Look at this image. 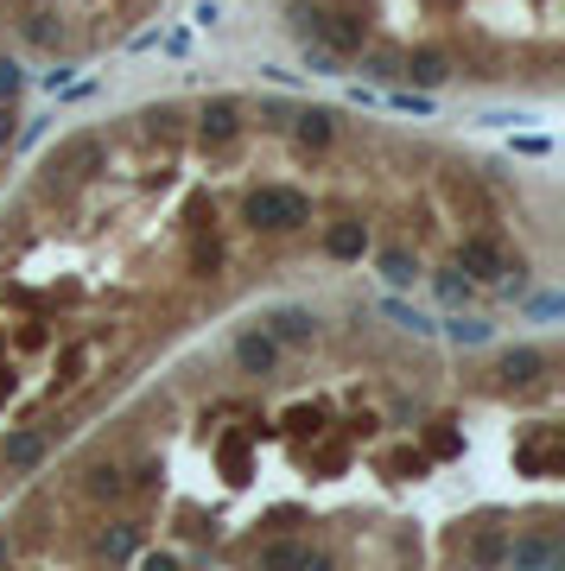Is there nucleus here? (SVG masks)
Wrapping results in <instances>:
<instances>
[{
  "mask_svg": "<svg viewBox=\"0 0 565 571\" xmlns=\"http://www.w3.org/2000/svg\"><path fill=\"white\" fill-rule=\"evenodd\" d=\"M286 13H293V33L324 45V51H337V58L369 45V20H356V13H331V7H311V0H293Z\"/></svg>",
  "mask_w": 565,
  "mask_h": 571,
  "instance_id": "nucleus-1",
  "label": "nucleus"
},
{
  "mask_svg": "<svg viewBox=\"0 0 565 571\" xmlns=\"http://www.w3.org/2000/svg\"><path fill=\"white\" fill-rule=\"evenodd\" d=\"M242 216H248L255 228H267V235H293V228L311 223V197L293 190V185H261V190H248Z\"/></svg>",
  "mask_w": 565,
  "mask_h": 571,
  "instance_id": "nucleus-2",
  "label": "nucleus"
},
{
  "mask_svg": "<svg viewBox=\"0 0 565 571\" xmlns=\"http://www.w3.org/2000/svg\"><path fill=\"white\" fill-rule=\"evenodd\" d=\"M457 266H464L470 280H490V286H502L508 273H521V261H515L495 235H464V241H457Z\"/></svg>",
  "mask_w": 565,
  "mask_h": 571,
  "instance_id": "nucleus-3",
  "label": "nucleus"
},
{
  "mask_svg": "<svg viewBox=\"0 0 565 571\" xmlns=\"http://www.w3.org/2000/svg\"><path fill=\"white\" fill-rule=\"evenodd\" d=\"M96 172H102V140H96V134H71L64 147L51 152V165H45L51 185H83V178H96Z\"/></svg>",
  "mask_w": 565,
  "mask_h": 571,
  "instance_id": "nucleus-4",
  "label": "nucleus"
},
{
  "mask_svg": "<svg viewBox=\"0 0 565 571\" xmlns=\"http://www.w3.org/2000/svg\"><path fill=\"white\" fill-rule=\"evenodd\" d=\"M242 102H235V96H210V102H204V109H197V140H204V147H229V140H235V134H242Z\"/></svg>",
  "mask_w": 565,
  "mask_h": 571,
  "instance_id": "nucleus-5",
  "label": "nucleus"
},
{
  "mask_svg": "<svg viewBox=\"0 0 565 571\" xmlns=\"http://www.w3.org/2000/svg\"><path fill=\"white\" fill-rule=\"evenodd\" d=\"M235 362H242V375H273L280 369V343L267 337L261 324H248V331H235Z\"/></svg>",
  "mask_w": 565,
  "mask_h": 571,
  "instance_id": "nucleus-6",
  "label": "nucleus"
},
{
  "mask_svg": "<svg viewBox=\"0 0 565 571\" xmlns=\"http://www.w3.org/2000/svg\"><path fill=\"white\" fill-rule=\"evenodd\" d=\"M261 331L273 343H318V318H311L305 305H273L261 318Z\"/></svg>",
  "mask_w": 565,
  "mask_h": 571,
  "instance_id": "nucleus-7",
  "label": "nucleus"
},
{
  "mask_svg": "<svg viewBox=\"0 0 565 571\" xmlns=\"http://www.w3.org/2000/svg\"><path fill=\"white\" fill-rule=\"evenodd\" d=\"M502 571H560V539H508L502 553Z\"/></svg>",
  "mask_w": 565,
  "mask_h": 571,
  "instance_id": "nucleus-8",
  "label": "nucleus"
},
{
  "mask_svg": "<svg viewBox=\"0 0 565 571\" xmlns=\"http://www.w3.org/2000/svg\"><path fill=\"white\" fill-rule=\"evenodd\" d=\"M540 375H546V356L528 349V343H521V349H502V362H495V381H502V387H533Z\"/></svg>",
  "mask_w": 565,
  "mask_h": 571,
  "instance_id": "nucleus-9",
  "label": "nucleus"
},
{
  "mask_svg": "<svg viewBox=\"0 0 565 571\" xmlns=\"http://www.w3.org/2000/svg\"><path fill=\"white\" fill-rule=\"evenodd\" d=\"M13 26H20V45H33V51H58V45H64V20L45 13V7H26Z\"/></svg>",
  "mask_w": 565,
  "mask_h": 571,
  "instance_id": "nucleus-10",
  "label": "nucleus"
},
{
  "mask_svg": "<svg viewBox=\"0 0 565 571\" xmlns=\"http://www.w3.org/2000/svg\"><path fill=\"white\" fill-rule=\"evenodd\" d=\"M324 255H331V261H363V255H369V223H356V216L331 223L324 228Z\"/></svg>",
  "mask_w": 565,
  "mask_h": 571,
  "instance_id": "nucleus-11",
  "label": "nucleus"
},
{
  "mask_svg": "<svg viewBox=\"0 0 565 571\" xmlns=\"http://www.w3.org/2000/svg\"><path fill=\"white\" fill-rule=\"evenodd\" d=\"M293 140H299L305 152H324L331 140H337V114H331V109H305V114H293Z\"/></svg>",
  "mask_w": 565,
  "mask_h": 571,
  "instance_id": "nucleus-12",
  "label": "nucleus"
},
{
  "mask_svg": "<svg viewBox=\"0 0 565 571\" xmlns=\"http://www.w3.org/2000/svg\"><path fill=\"white\" fill-rule=\"evenodd\" d=\"M401 76H414L419 89H439V83L452 76V58H445V51H432V45H419V51L401 58Z\"/></svg>",
  "mask_w": 565,
  "mask_h": 571,
  "instance_id": "nucleus-13",
  "label": "nucleus"
},
{
  "mask_svg": "<svg viewBox=\"0 0 565 571\" xmlns=\"http://www.w3.org/2000/svg\"><path fill=\"white\" fill-rule=\"evenodd\" d=\"M45 451H51L45 432H7V438H0V463H7V470H38Z\"/></svg>",
  "mask_w": 565,
  "mask_h": 571,
  "instance_id": "nucleus-14",
  "label": "nucleus"
},
{
  "mask_svg": "<svg viewBox=\"0 0 565 571\" xmlns=\"http://www.w3.org/2000/svg\"><path fill=\"white\" fill-rule=\"evenodd\" d=\"M502 553H508V527H477V539H470V571H495L502 566Z\"/></svg>",
  "mask_w": 565,
  "mask_h": 571,
  "instance_id": "nucleus-15",
  "label": "nucleus"
},
{
  "mask_svg": "<svg viewBox=\"0 0 565 571\" xmlns=\"http://www.w3.org/2000/svg\"><path fill=\"white\" fill-rule=\"evenodd\" d=\"M96 546H102V559H134L140 553V527L134 521H114V527L96 533Z\"/></svg>",
  "mask_w": 565,
  "mask_h": 571,
  "instance_id": "nucleus-16",
  "label": "nucleus"
},
{
  "mask_svg": "<svg viewBox=\"0 0 565 571\" xmlns=\"http://www.w3.org/2000/svg\"><path fill=\"white\" fill-rule=\"evenodd\" d=\"M83 489L96 495V501H121V495L134 489V483H127V470H121V463H96V470H89V483H83Z\"/></svg>",
  "mask_w": 565,
  "mask_h": 571,
  "instance_id": "nucleus-17",
  "label": "nucleus"
},
{
  "mask_svg": "<svg viewBox=\"0 0 565 571\" xmlns=\"http://www.w3.org/2000/svg\"><path fill=\"white\" fill-rule=\"evenodd\" d=\"M305 553H311V546H299V539H267L255 566H261V571H299V566H305Z\"/></svg>",
  "mask_w": 565,
  "mask_h": 571,
  "instance_id": "nucleus-18",
  "label": "nucleus"
},
{
  "mask_svg": "<svg viewBox=\"0 0 565 571\" xmlns=\"http://www.w3.org/2000/svg\"><path fill=\"white\" fill-rule=\"evenodd\" d=\"M381 311H388V318H394V324H401L407 337H439V324H432V318H426L419 305H407V299H381Z\"/></svg>",
  "mask_w": 565,
  "mask_h": 571,
  "instance_id": "nucleus-19",
  "label": "nucleus"
},
{
  "mask_svg": "<svg viewBox=\"0 0 565 571\" xmlns=\"http://www.w3.org/2000/svg\"><path fill=\"white\" fill-rule=\"evenodd\" d=\"M439 331H445V337H452L457 349H483V343L495 337V324H483V318H464V311H457L452 324H439Z\"/></svg>",
  "mask_w": 565,
  "mask_h": 571,
  "instance_id": "nucleus-20",
  "label": "nucleus"
},
{
  "mask_svg": "<svg viewBox=\"0 0 565 571\" xmlns=\"http://www.w3.org/2000/svg\"><path fill=\"white\" fill-rule=\"evenodd\" d=\"M432 293L452 305V311H464V299H470V273H464V266H445V273H432Z\"/></svg>",
  "mask_w": 565,
  "mask_h": 571,
  "instance_id": "nucleus-21",
  "label": "nucleus"
},
{
  "mask_svg": "<svg viewBox=\"0 0 565 571\" xmlns=\"http://www.w3.org/2000/svg\"><path fill=\"white\" fill-rule=\"evenodd\" d=\"M376 266H381V280H388V286H414V273H419V261L407 255V248H388Z\"/></svg>",
  "mask_w": 565,
  "mask_h": 571,
  "instance_id": "nucleus-22",
  "label": "nucleus"
},
{
  "mask_svg": "<svg viewBox=\"0 0 565 571\" xmlns=\"http://www.w3.org/2000/svg\"><path fill=\"white\" fill-rule=\"evenodd\" d=\"M363 76H376V83H401V51H363Z\"/></svg>",
  "mask_w": 565,
  "mask_h": 571,
  "instance_id": "nucleus-23",
  "label": "nucleus"
},
{
  "mask_svg": "<svg viewBox=\"0 0 565 571\" xmlns=\"http://www.w3.org/2000/svg\"><path fill=\"white\" fill-rule=\"evenodd\" d=\"M58 369H64V375H58V381H64V387H76V381H83V369H89V343H71Z\"/></svg>",
  "mask_w": 565,
  "mask_h": 571,
  "instance_id": "nucleus-24",
  "label": "nucleus"
},
{
  "mask_svg": "<svg viewBox=\"0 0 565 571\" xmlns=\"http://www.w3.org/2000/svg\"><path fill=\"white\" fill-rule=\"evenodd\" d=\"M305 64H311V71H324V76H337V51H324V45H311V38H305Z\"/></svg>",
  "mask_w": 565,
  "mask_h": 571,
  "instance_id": "nucleus-25",
  "label": "nucleus"
},
{
  "mask_svg": "<svg viewBox=\"0 0 565 571\" xmlns=\"http://www.w3.org/2000/svg\"><path fill=\"white\" fill-rule=\"evenodd\" d=\"M20 83H26L20 64H13V58H0V102H13V96H20Z\"/></svg>",
  "mask_w": 565,
  "mask_h": 571,
  "instance_id": "nucleus-26",
  "label": "nucleus"
},
{
  "mask_svg": "<svg viewBox=\"0 0 565 571\" xmlns=\"http://www.w3.org/2000/svg\"><path fill=\"white\" fill-rule=\"evenodd\" d=\"M261 127H273V134L293 127V109H286V102H261Z\"/></svg>",
  "mask_w": 565,
  "mask_h": 571,
  "instance_id": "nucleus-27",
  "label": "nucleus"
},
{
  "mask_svg": "<svg viewBox=\"0 0 565 571\" xmlns=\"http://www.w3.org/2000/svg\"><path fill=\"white\" fill-rule=\"evenodd\" d=\"M140 571H179V559H172V553H147V559H140Z\"/></svg>",
  "mask_w": 565,
  "mask_h": 571,
  "instance_id": "nucleus-28",
  "label": "nucleus"
},
{
  "mask_svg": "<svg viewBox=\"0 0 565 571\" xmlns=\"http://www.w3.org/2000/svg\"><path fill=\"white\" fill-rule=\"evenodd\" d=\"M299 571H337V559H331V553H305Z\"/></svg>",
  "mask_w": 565,
  "mask_h": 571,
  "instance_id": "nucleus-29",
  "label": "nucleus"
},
{
  "mask_svg": "<svg viewBox=\"0 0 565 571\" xmlns=\"http://www.w3.org/2000/svg\"><path fill=\"white\" fill-rule=\"evenodd\" d=\"M13 566V539H7V533H0V571Z\"/></svg>",
  "mask_w": 565,
  "mask_h": 571,
  "instance_id": "nucleus-30",
  "label": "nucleus"
}]
</instances>
